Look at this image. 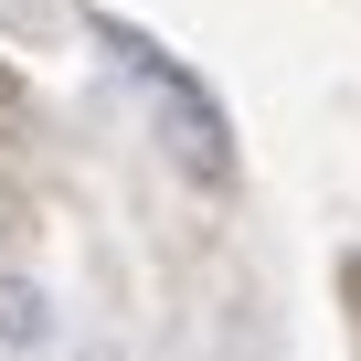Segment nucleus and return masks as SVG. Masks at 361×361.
Here are the masks:
<instances>
[{
	"label": "nucleus",
	"mask_w": 361,
	"mask_h": 361,
	"mask_svg": "<svg viewBox=\"0 0 361 361\" xmlns=\"http://www.w3.org/2000/svg\"><path fill=\"white\" fill-rule=\"evenodd\" d=\"M96 43L159 96V128H170V149L192 159V180H234V138H224V106H213V85L192 75V64H170L138 22H117V11H96Z\"/></svg>",
	"instance_id": "obj_1"
}]
</instances>
